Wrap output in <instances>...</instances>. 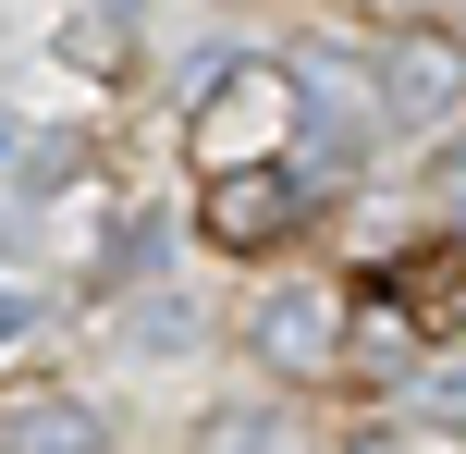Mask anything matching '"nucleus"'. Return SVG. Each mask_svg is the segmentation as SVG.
I'll list each match as a JSON object with an SVG mask.
<instances>
[{"label": "nucleus", "instance_id": "1a4fd4ad", "mask_svg": "<svg viewBox=\"0 0 466 454\" xmlns=\"http://www.w3.org/2000/svg\"><path fill=\"white\" fill-rule=\"evenodd\" d=\"M123 344H136V357H147V344H197V308H172V295H160V308L123 319Z\"/></svg>", "mask_w": 466, "mask_h": 454}, {"label": "nucleus", "instance_id": "f257e3e1", "mask_svg": "<svg viewBox=\"0 0 466 454\" xmlns=\"http://www.w3.org/2000/svg\"><path fill=\"white\" fill-rule=\"evenodd\" d=\"M369 98H380V136L442 147L466 123V37L454 25H393V37L369 49Z\"/></svg>", "mask_w": 466, "mask_h": 454}, {"label": "nucleus", "instance_id": "0eeeda50", "mask_svg": "<svg viewBox=\"0 0 466 454\" xmlns=\"http://www.w3.org/2000/svg\"><path fill=\"white\" fill-rule=\"evenodd\" d=\"M430 209H442V234L466 246V123L442 136V160H430Z\"/></svg>", "mask_w": 466, "mask_h": 454}, {"label": "nucleus", "instance_id": "423d86ee", "mask_svg": "<svg viewBox=\"0 0 466 454\" xmlns=\"http://www.w3.org/2000/svg\"><path fill=\"white\" fill-rule=\"evenodd\" d=\"M393 393H405V418H466V357H454V368H442V357H418Z\"/></svg>", "mask_w": 466, "mask_h": 454}, {"label": "nucleus", "instance_id": "39448f33", "mask_svg": "<svg viewBox=\"0 0 466 454\" xmlns=\"http://www.w3.org/2000/svg\"><path fill=\"white\" fill-rule=\"evenodd\" d=\"M197 454H307V430L282 406H221L209 430H197Z\"/></svg>", "mask_w": 466, "mask_h": 454}, {"label": "nucleus", "instance_id": "7ed1b4c3", "mask_svg": "<svg viewBox=\"0 0 466 454\" xmlns=\"http://www.w3.org/2000/svg\"><path fill=\"white\" fill-rule=\"evenodd\" d=\"M344 319H356L344 283H270L246 308V357L270 368V381H331V368H344Z\"/></svg>", "mask_w": 466, "mask_h": 454}, {"label": "nucleus", "instance_id": "6e6552de", "mask_svg": "<svg viewBox=\"0 0 466 454\" xmlns=\"http://www.w3.org/2000/svg\"><path fill=\"white\" fill-rule=\"evenodd\" d=\"M74 62H86V74H123V13H111V0H98V13H74Z\"/></svg>", "mask_w": 466, "mask_h": 454}, {"label": "nucleus", "instance_id": "9d476101", "mask_svg": "<svg viewBox=\"0 0 466 454\" xmlns=\"http://www.w3.org/2000/svg\"><path fill=\"white\" fill-rule=\"evenodd\" d=\"M344 454H418V442H405V430H356Z\"/></svg>", "mask_w": 466, "mask_h": 454}, {"label": "nucleus", "instance_id": "20e7f679", "mask_svg": "<svg viewBox=\"0 0 466 454\" xmlns=\"http://www.w3.org/2000/svg\"><path fill=\"white\" fill-rule=\"evenodd\" d=\"M0 454H98V418L74 393H13L0 406Z\"/></svg>", "mask_w": 466, "mask_h": 454}, {"label": "nucleus", "instance_id": "f03ea898", "mask_svg": "<svg viewBox=\"0 0 466 454\" xmlns=\"http://www.w3.org/2000/svg\"><path fill=\"white\" fill-rule=\"evenodd\" d=\"M307 209H319V185H307L295 160H233V172H209V197H197V234H209L221 258H270V246L307 234Z\"/></svg>", "mask_w": 466, "mask_h": 454}]
</instances>
